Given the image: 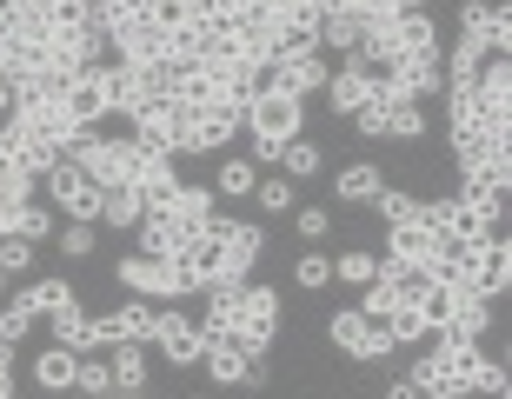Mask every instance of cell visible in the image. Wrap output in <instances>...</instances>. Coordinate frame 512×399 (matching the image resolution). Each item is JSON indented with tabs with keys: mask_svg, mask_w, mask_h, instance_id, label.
Here are the masks:
<instances>
[{
	"mask_svg": "<svg viewBox=\"0 0 512 399\" xmlns=\"http://www.w3.org/2000/svg\"><path fill=\"white\" fill-rule=\"evenodd\" d=\"M300 120H306V100H293V94H280V87H253V100H247V133H253V153L260 160H280V147L286 140H300Z\"/></svg>",
	"mask_w": 512,
	"mask_h": 399,
	"instance_id": "1",
	"label": "cell"
},
{
	"mask_svg": "<svg viewBox=\"0 0 512 399\" xmlns=\"http://www.w3.org/2000/svg\"><path fill=\"white\" fill-rule=\"evenodd\" d=\"M486 360V346L466 340V346H433L426 360H413V386L419 399H466L473 393V366Z\"/></svg>",
	"mask_w": 512,
	"mask_h": 399,
	"instance_id": "2",
	"label": "cell"
},
{
	"mask_svg": "<svg viewBox=\"0 0 512 399\" xmlns=\"http://www.w3.org/2000/svg\"><path fill=\"white\" fill-rule=\"evenodd\" d=\"M326 340L340 346L346 360H360V366H386V360L399 353V346H393V333H386L380 320H366L360 306H340V313L326 320Z\"/></svg>",
	"mask_w": 512,
	"mask_h": 399,
	"instance_id": "3",
	"label": "cell"
},
{
	"mask_svg": "<svg viewBox=\"0 0 512 399\" xmlns=\"http://www.w3.org/2000/svg\"><path fill=\"white\" fill-rule=\"evenodd\" d=\"M167 40H173V27L153 7H140L133 20H120L114 34H107V47H114L120 67H167Z\"/></svg>",
	"mask_w": 512,
	"mask_h": 399,
	"instance_id": "4",
	"label": "cell"
},
{
	"mask_svg": "<svg viewBox=\"0 0 512 399\" xmlns=\"http://www.w3.org/2000/svg\"><path fill=\"white\" fill-rule=\"evenodd\" d=\"M273 340H280V293L247 280V293H240V320H233V346L253 353V360H266Z\"/></svg>",
	"mask_w": 512,
	"mask_h": 399,
	"instance_id": "5",
	"label": "cell"
},
{
	"mask_svg": "<svg viewBox=\"0 0 512 399\" xmlns=\"http://www.w3.org/2000/svg\"><path fill=\"white\" fill-rule=\"evenodd\" d=\"M326 67L320 47H273V67H266V87H280V94L306 100V94H326Z\"/></svg>",
	"mask_w": 512,
	"mask_h": 399,
	"instance_id": "6",
	"label": "cell"
},
{
	"mask_svg": "<svg viewBox=\"0 0 512 399\" xmlns=\"http://www.w3.org/2000/svg\"><path fill=\"white\" fill-rule=\"evenodd\" d=\"M253 260H260V227L253 220H213V286L247 280Z\"/></svg>",
	"mask_w": 512,
	"mask_h": 399,
	"instance_id": "7",
	"label": "cell"
},
{
	"mask_svg": "<svg viewBox=\"0 0 512 399\" xmlns=\"http://www.w3.org/2000/svg\"><path fill=\"white\" fill-rule=\"evenodd\" d=\"M40 187H47V200H60V207H67V220H74V227H100V187L74 167V160H54V167L40 173Z\"/></svg>",
	"mask_w": 512,
	"mask_h": 399,
	"instance_id": "8",
	"label": "cell"
},
{
	"mask_svg": "<svg viewBox=\"0 0 512 399\" xmlns=\"http://www.w3.org/2000/svg\"><path fill=\"white\" fill-rule=\"evenodd\" d=\"M426 227H433L439 240H453V247H486L499 233V220L466 207V200H426Z\"/></svg>",
	"mask_w": 512,
	"mask_h": 399,
	"instance_id": "9",
	"label": "cell"
},
{
	"mask_svg": "<svg viewBox=\"0 0 512 399\" xmlns=\"http://www.w3.org/2000/svg\"><path fill=\"white\" fill-rule=\"evenodd\" d=\"M200 360H207V373L220 386H266V360L240 353L227 333H200Z\"/></svg>",
	"mask_w": 512,
	"mask_h": 399,
	"instance_id": "10",
	"label": "cell"
},
{
	"mask_svg": "<svg viewBox=\"0 0 512 399\" xmlns=\"http://www.w3.org/2000/svg\"><path fill=\"white\" fill-rule=\"evenodd\" d=\"M187 114H193V153L233 147L240 127H247V107H240V100H200V107H187Z\"/></svg>",
	"mask_w": 512,
	"mask_h": 399,
	"instance_id": "11",
	"label": "cell"
},
{
	"mask_svg": "<svg viewBox=\"0 0 512 399\" xmlns=\"http://www.w3.org/2000/svg\"><path fill=\"white\" fill-rule=\"evenodd\" d=\"M373 94H380V74H373V67H366L360 54L346 60L340 74H326V107H333V114H346V120L360 114V107H366Z\"/></svg>",
	"mask_w": 512,
	"mask_h": 399,
	"instance_id": "12",
	"label": "cell"
},
{
	"mask_svg": "<svg viewBox=\"0 0 512 399\" xmlns=\"http://www.w3.org/2000/svg\"><path fill=\"white\" fill-rule=\"evenodd\" d=\"M506 280H512V247H506V233H493L486 247L466 253V286H473V293H486V300H499V293H506Z\"/></svg>",
	"mask_w": 512,
	"mask_h": 399,
	"instance_id": "13",
	"label": "cell"
},
{
	"mask_svg": "<svg viewBox=\"0 0 512 399\" xmlns=\"http://www.w3.org/2000/svg\"><path fill=\"white\" fill-rule=\"evenodd\" d=\"M67 114H74V127H100L107 120V60H94V67H80L67 87Z\"/></svg>",
	"mask_w": 512,
	"mask_h": 399,
	"instance_id": "14",
	"label": "cell"
},
{
	"mask_svg": "<svg viewBox=\"0 0 512 399\" xmlns=\"http://www.w3.org/2000/svg\"><path fill=\"white\" fill-rule=\"evenodd\" d=\"M147 346H160L173 366H193V360H200V326H193L180 306H160V320H153V340Z\"/></svg>",
	"mask_w": 512,
	"mask_h": 399,
	"instance_id": "15",
	"label": "cell"
},
{
	"mask_svg": "<svg viewBox=\"0 0 512 399\" xmlns=\"http://www.w3.org/2000/svg\"><path fill=\"white\" fill-rule=\"evenodd\" d=\"M114 280L127 286V293H140V300H173V266L147 260V253H127V260L114 266Z\"/></svg>",
	"mask_w": 512,
	"mask_h": 399,
	"instance_id": "16",
	"label": "cell"
},
{
	"mask_svg": "<svg viewBox=\"0 0 512 399\" xmlns=\"http://www.w3.org/2000/svg\"><path fill=\"white\" fill-rule=\"evenodd\" d=\"M133 193H140V207H147V213H167V200L180 193L173 153H147V160H140V173H133Z\"/></svg>",
	"mask_w": 512,
	"mask_h": 399,
	"instance_id": "17",
	"label": "cell"
},
{
	"mask_svg": "<svg viewBox=\"0 0 512 399\" xmlns=\"http://www.w3.org/2000/svg\"><path fill=\"white\" fill-rule=\"evenodd\" d=\"M439 247V233L433 227H426V200H419V213H413V220H399V227H386V253H393V260H426V253H433Z\"/></svg>",
	"mask_w": 512,
	"mask_h": 399,
	"instance_id": "18",
	"label": "cell"
},
{
	"mask_svg": "<svg viewBox=\"0 0 512 399\" xmlns=\"http://www.w3.org/2000/svg\"><path fill=\"white\" fill-rule=\"evenodd\" d=\"M167 213H173V227L187 233V240H193V233H207L213 220H220V213H213V187H187V180H180V193L167 200Z\"/></svg>",
	"mask_w": 512,
	"mask_h": 399,
	"instance_id": "19",
	"label": "cell"
},
{
	"mask_svg": "<svg viewBox=\"0 0 512 399\" xmlns=\"http://www.w3.org/2000/svg\"><path fill=\"white\" fill-rule=\"evenodd\" d=\"M54 233V213L40 207V200H20V207H0V240H27V247H40Z\"/></svg>",
	"mask_w": 512,
	"mask_h": 399,
	"instance_id": "20",
	"label": "cell"
},
{
	"mask_svg": "<svg viewBox=\"0 0 512 399\" xmlns=\"http://www.w3.org/2000/svg\"><path fill=\"white\" fill-rule=\"evenodd\" d=\"M360 40H366V20L353 14V7H326L320 14V47H333V54H360Z\"/></svg>",
	"mask_w": 512,
	"mask_h": 399,
	"instance_id": "21",
	"label": "cell"
},
{
	"mask_svg": "<svg viewBox=\"0 0 512 399\" xmlns=\"http://www.w3.org/2000/svg\"><path fill=\"white\" fill-rule=\"evenodd\" d=\"M140 253H147V260H173V253L187 247V233L173 227V213H140Z\"/></svg>",
	"mask_w": 512,
	"mask_h": 399,
	"instance_id": "22",
	"label": "cell"
},
{
	"mask_svg": "<svg viewBox=\"0 0 512 399\" xmlns=\"http://www.w3.org/2000/svg\"><path fill=\"white\" fill-rule=\"evenodd\" d=\"M386 333H393V346H419V340H433V313L419 300H399L393 313H386Z\"/></svg>",
	"mask_w": 512,
	"mask_h": 399,
	"instance_id": "23",
	"label": "cell"
},
{
	"mask_svg": "<svg viewBox=\"0 0 512 399\" xmlns=\"http://www.w3.org/2000/svg\"><path fill=\"white\" fill-rule=\"evenodd\" d=\"M74 373H80V353H67V346H47V353L34 360V386L40 393H67Z\"/></svg>",
	"mask_w": 512,
	"mask_h": 399,
	"instance_id": "24",
	"label": "cell"
},
{
	"mask_svg": "<svg viewBox=\"0 0 512 399\" xmlns=\"http://www.w3.org/2000/svg\"><path fill=\"white\" fill-rule=\"evenodd\" d=\"M107 373L120 393H147V346H107Z\"/></svg>",
	"mask_w": 512,
	"mask_h": 399,
	"instance_id": "25",
	"label": "cell"
},
{
	"mask_svg": "<svg viewBox=\"0 0 512 399\" xmlns=\"http://www.w3.org/2000/svg\"><path fill=\"white\" fill-rule=\"evenodd\" d=\"M380 107H386V133H393V140H419V133H426L419 100H406V94H393V87H380Z\"/></svg>",
	"mask_w": 512,
	"mask_h": 399,
	"instance_id": "26",
	"label": "cell"
},
{
	"mask_svg": "<svg viewBox=\"0 0 512 399\" xmlns=\"http://www.w3.org/2000/svg\"><path fill=\"white\" fill-rule=\"evenodd\" d=\"M140 213H147V207H140V193H133V187H107V193H100V227L127 233V227H140Z\"/></svg>",
	"mask_w": 512,
	"mask_h": 399,
	"instance_id": "27",
	"label": "cell"
},
{
	"mask_svg": "<svg viewBox=\"0 0 512 399\" xmlns=\"http://www.w3.org/2000/svg\"><path fill=\"white\" fill-rule=\"evenodd\" d=\"M47 326H54V346H67V353H87V306H60V313H47Z\"/></svg>",
	"mask_w": 512,
	"mask_h": 399,
	"instance_id": "28",
	"label": "cell"
},
{
	"mask_svg": "<svg viewBox=\"0 0 512 399\" xmlns=\"http://www.w3.org/2000/svg\"><path fill=\"white\" fill-rule=\"evenodd\" d=\"M20 300L34 306V320H47V313H60V306H74L80 293H74V286H67V280H34V286H27V293H20Z\"/></svg>",
	"mask_w": 512,
	"mask_h": 399,
	"instance_id": "29",
	"label": "cell"
},
{
	"mask_svg": "<svg viewBox=\"0 0 512 399\" xmlns=\"http://www.w3.org/2000/svg\"><path fill=\"white\" fill-rule=\"evenodd\" d=\"M280 173L286 180H313V173H320V147H313V140H286L280 147Z\"/></svg>",
	"mask_w": 512,
	"mask_h": 399,
	"instance_id": "30",
	"label": "cell"
},
{
	"mask_svg": "<svg viewBox=\"0 0 512 399\" xmlns=\"http://www.w3.org/2000/svg\"><path fill=\"white\" fill-rule=\"evenodd\" d=\"M380 187H386V173L360 160V167H346V173H340V187H333V193H340V200H373Z\"/></svg>",
	"mask_w": 512,
	"mask_h": 399,
	"instance_id": "31",
	"label": "cell"
},
{
	"mask_svg": "<svg viewBox=\"0 0 512 399\" xmlns=\"http://www.w3.org/2000/svg\"><path fill=\"white\" fill-rule=\"evenodd\" d=\"M34 333V306L27 300H0V346H20Z\"/></svg>",
	"mask_w": 512,
	"mask_h": 399,
	"instance_id": "32",
	"label": "cell"
},
{
	"mask_svg": "<svg viewBox=\"0 0 512 399\" xmlns=\"http://www.w3.org/2000/svg\"><path fill=\"white\" fill-rule=\"evenodd\" d=\"M74 386L87 399H107L114 393V373H107V360H100V353H80V373H74Z\"/></svg>",
	"mask_w": 512,
	"mask_h": 399,
	"instance_id": "33",
	"label": "cell"
},
{
	"mask_svg": "<svg viewBox=\"0 0 512 399\" xmlns=\"http://www.w3.org/2000/svg\"><path fill=\"white\" fill-rule=\"evenodd\" d=\"M253 200H260L266 213H286L300 193H293V180H286V173H273V180H253Z\"/></svg>",
	"mask_w": 512,
	"mask_h": 399,
	"instance_id": "34",
	"label": "cell"
},
{
	"mask_svg": "<svg viewBox=\"0 0 512 399\" xmlns=\"http://www.w3.org/2000/svg\"><path fill=\"white\" fill-rule=\"evenodd\" d=\"M253 160H220V173H213V193H253Z\"/></svg>",
	"mask_w": 512,
	"mask_h": 399,
	"instance_id": "35",
	"label": "cell"
},
{
	"mask_svg": "<svg viewBox=\"0 0 512 399\" xmlns=\"http://www.w3.org/2000/svg\"><path fill=\"white\" fill-rule=\"evenodd\" d=\"M34 187H40V180H27L14 160H0V207H20V200H34Z\"/></svg>",
	"mask_w": 512,
	"mask_h": 399,
	"instance_id": "36",
	"label": "cell"
},
{
	"mask_svg": "<svg viewBox=\"0 0 512 399\" xmlns=\"http://www.w3.org/2000/svg\"><path fill=\"white\" fill-rule=\"evenodd\" d=\"M333 273H340L346 286H366L373 273H380V253H340V260H333Z\"/></svg>",
	"mask_w": 512,
	"mask_h": 399,
	"instance_id": "37",
	"label": "cell"
},
{
	"mask_svg": "<svg viewBox=\"0 0 512 399\" xmlns=\"http://www.w3.org/2000/svg\"><path fill=\"white\" fill-rule=\"evenodd\" d=\"M373 207L386 213V227H399V220H413V213H419V200H413V193H399V187H380V193H373Z\"/></svg>",
	"mask_w": 512,
	"mask_h": 399,
	"instance_id": "38",
	"label": "cell"
},
{
	"mask_svg": "<svg viewBox=\"0 0 512 399\" xmlns=\"http://www.w3.org/2000/svg\"><path fill=\"white\" fill-rule=\"evenodd\" d=\"M293 280H300V286H306V293H320V286H326V280H333V260H326V253H306V260H300V266H293Z\"/></svg>",
	"mask_w": 512,
	"mask_h": 399,
	"instance_id": "39",
	"label": "cell"
},
{
	"mask_svg": "<svg viewBox=\"0 0 512 399\" xmlns=\"http://www.w3.org/2000/svg\"><path fill=\"white\" fill-rule=\"evenodd\" d=\"M473 393L506 399V366H499V360H479V366H473Z\"/></svg>",
	"mask_w": 512,
	"mask_h": 399,
	"instance_id": "40",
	"label": "cell"
},
{
	"mask_svg": "<svg viewBox=\"0 0 512 399\" xmlns=\"http://www.w3.org/2000/svg\"><path fill=\"white\" fill-rule=\"evenodd\" d=\"M486 27H493V7H486V0H466V7H459V34L486 40Z\"/></svg>",
	"mask_w": 512,
	"mask_h": 399,
	"instance_id": "41",
	"label": "cell"
},
{
	"mask_svg": "<svg viewBox=\"0 0 512 399\" xmlns=\"http://www.w3.org/2000/svg\"><path fill=\"white\" fill-rule=\"evenodd\" d=\"M27 266H34V247H27V240H0V273H7V280L27 273Z\"/></svg>",
	"mask_w": 512,
	"mask_h": 399,
	"instance_id": "42",
	"label": "cell"
},
{
	"mask_svg": "<svg viewBox=\"0 0 512 399\" xmlns=\"http://www.w3.org/2000/svg\"><path fill=\"white\" fill-rule=\"evenodd\" d=\"M486 47L512 60V7H493V27H486Z\"/></svg>",
	"mask_w": 512,
	"mask_h": 399,
	"instance_id": "43",
	"label": "cell"
},
{
	"mask_svg": "<svg viewBox=\"0 0 512 399\" xmlns=\"http://www.w3.org/2000/svg\"><path fill=\"white\" fill-rule=\"evenodd\" d=\"M353 127H360L366 140H380V133H386V107H380V94H373V100L360 107V114H353Z\"/></svg>",
	"mask_w": 512,
	"mask_h": 399,
	"instance_id": "44",
	"label": "cell"
},
{
	"mask_svg": "<svg viewBox=\"0 0 512 399\" xmlns=\"http://www.w3.org/2000/svg\"><path fill=\"white\" fill-rule=\"evenodd\" d=\"M293 227H300V240H326L333 220H326V207H300V213H293Z\"/></svg>",
	"mask_w": 512,
	"mask_h": 399,
	"instance_id": "45",
	"label": "cell"
},
{
	"mask_svg": "<svg viewBox=\"0 0 512 399\" xmlns=\"http://www.w3.org/2000/svg\"><path fill=\"white\" fill-rule=\"evenodd\" d=\"M87 253H94V227H74L67 220V260H87Z\"/></svg>",
	"mask_w": 512,
	"mask_h": 399,
	"instance_id": "46",
	"label": "cell"
},
{
	"mask_svg": "<svg viewBox=\"0 0 512 399\" xmlns=\"http://www.w3.org/2000/svg\"><path fill=\"white\" fill-rule=\"evenodd\" d=\"M386 399H419V386H413V380H399V386H393Z\"/></svg>",
	"mask_w": 512,
	"mask_h": 399,
	"instance_id": "47",
	"label": "cell"
},
{
	"mask_svg": "<svg viewBox=\"0 0 512 399\" xmlns=\"http://www.w3.org/2000/svg\"><path fill=\"white\" fill-rule=\"evenodd\" d=\"M0 120H7V80H0Z\"/></svg>",
	"mask_w": 512,
	"mask_h": 399,
	"instance_id": "48",
	"label": "cell"
},
{
	"mask_svg": "<svg viewBox=\"0 0 512 399\" xmlns=\"http://www.w3.org/2000/svg\"><path fill=\"white\" fill-rule=\"evenodd\" d=\"M0 300H7V273H0Z\"/></svg>",
	"mask_w": 512,
	"mask_h": 399,
	"instance_id": "49",
	"label": "cell"
},
{
	"mask_svg": "<svg viewBox=\"0 0 512 399\" xmlns=\"http://www.w3.org/2000/svg\"><path fill=\"white\" fill-rule=\"evenodd\" d=\"M406 7H426V0H406Z\"/></svg>",
	"mask_w": 512,
	"mask_h": 399,
	"instance_id": "50",
	"label": "cell"
},
{
	"mask_svg": "<svg viewBox=\"0 0 512 399\" xmlns=\"http://www.w3.org/2000/svg\"><path fill=\"white\" fill-rule=\"evenodd\" d=\"M200 399H207V393H200Z\"/></svg>",
	"mask_w": 512,
	"mask_h": 399,
	"instance_id": "51",
	"label": "cell"
}]
</instances>
